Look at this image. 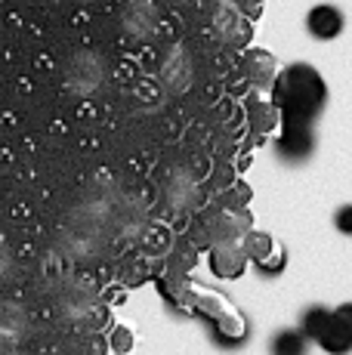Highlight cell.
<instances>
[{"label": "cell", "instance_id": "1", "mask_svg": "<svg viewBox=\"0 0 352 355\" xmlns=\"http://www.w3.org/2000/svg\"><path fill=\"white\" fill-rule=\"evenodd\" d=\"M272 99L281 112V127H313L328 105V87L313 65L294 62L275 78Z\"/></svg>", "mask_w": 352, "mask_h": 355}, {"label": "cell", "instance_id": "2", "mask_svg": "<svg viewBox=\"0 0 352 355\" xmlns=\"http://www.w3.org/2000/svg\"><path fill=\"white\" fill-rule=\"evenodd\" d=\"M275 155L281 164H306L315 155V133L313 127H281V133L275 136Z\"/></svg>", "mask_w": 352, "mask_h": 355}, {"label": "cell", "instance_id": "3", "mask_svg": "<svg viewBox=\"0 0 352 355\" xmlns=\"http://www.w3.org/2000/svg\"><path fill=\"white\" fill-rule=\"evenodd\" d=\"M250 337V322L245 315H220L211 322V340L220 349H241Z\"/></svg>", "mask_w": 352, "mask_h": 355}, {"label": "cell", "instance_id": "4", "mask_svg": "<svg viewBox=\"0 0 352 355\" xmlns=\"http://www.w3.org/2000/svg\"><path fill=\"white\" fill-rule=\"evenodd\" d=\"M343 25H346L343 12L337 10V6H331V3L313 6V10H309V16H306V31L313 34L315 40H334V37H340Z\"/></svg>", "mask_w": 352, "mask_h": 355}, {"label": "cell", "instance_id": "5", "mask_svg": "<svg viewBox=\"0 0 352 355\" xmlns=\"http://www.w3.org/2000/svg\"><path fill=\"white\" fill-rule=\"evenodd\" d=\"M331 322H334V309H328V306H306V309L300 312V334L309 340V343H318L322 340V334L331 327Z\"/></svg>", "mask_w": 352, "mask_h": 355}, {"label": "cell", "instance_id": "6", "mask_svg": "<svg viewBox=\"0 0 352 355\" xmlns=\"http://www.w3.org/2000/svg\"><path fill=\"white\" fill-rule=\"evenodd\" d=\"M269 355H309V340L300 327H281L269 337Z\"/></svg>", "mask_w": 352, "mask_h": 355}, {"label": "cell", "instance_id": "7", "mask_svg": "<svg viewBox=\"0 0 352 355\" xmlns=\"http://www.w3.org/2000/svg\"><path fill=\"white\" fill-rule=\"evenodd\" d=\"M318 346H322L328 355H349L352 352V334L343 327L340 322H331V327L322 334V340H318Z\"/></svg>", "mask_w": 352, "mask_h": 355}, {"label": "cell", "instance_id": "8", "mask_svg": "<svg viewBox=\"0 0 352 355\" xmlns=\"http://www.w3.org/2000/svg\"><path fill=\"white\" fill-rule=\"evenodd\" d=\"M284 266H288V250L284 248H269L263 257L254 259L256 275H263V278H279L284 272Z\"/></svg>", "mask_w": 352, "mask_h": 355}, {"label": "cell", "instance_id": "9", "mask_svg": "<svg viewBox=\"0 0 352 355\" xmlns=\"http://www.w3.org/2000/svg\"><path fill=\"white\" fill-rule=\"evenodd\" d=\"M334 226L340 235H352V204H343L334 214Z\"/></svg>", "mask_w": 352, "mask_h": 355}, {"label": "cell", "instance_id": "10", "mask_svg": "<svg viewBox=\"0 0 352 355\" xmlns=\"http://www.w3.org/2000/svg\"><path fill=\"white\" fill-rule=\"evenodd\" d=\"M334 318H337V322H340V324H343V327H346V331L352 334V303L337 306V309H334Z\"/></svg>", "mask_w": 352, "mask_h": 355}]
</instances>
